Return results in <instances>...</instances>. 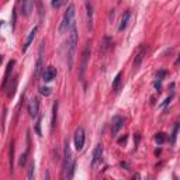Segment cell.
Returning a JSON list of instances; mask_svg holds the SVG:
<instances>
[{
	"label": "cell",
	"instance_id": "obj_19",
	"mask_svg": "<svg viewBox=\"0 0 180 180\" xmlns=\"http://www.w3.org/2000/svg\"><path fill=\"white\" fill-rule=\"evenodd\" d=\"M56 113H58V102L54 103L52 106V120H51V131L55 128V120H56Z\"/></svg>",
	"mask_w": 180,
	"mask_h": 180
},
{
	"label": "cell",
	"instance_id": "obj_6",
	"mask_svg": "<svg viewBox=\"0 0 180 180\" xmlns=\"http://www.w3.org/2000/svg\"><path fill=\"white\" fill-rule=\"evenodd\" d=\"M124 127V118L120 116H116L113 118V125H111V135L117 137V134L120 132V129Z\"/></svg>",
	"mask_w": 180,
	"mask_h": 180
},
{
	"label": "cell",
	"instance_id": "obj_16",
	"mask_svg": "<svg viewBox=\"0 0 180 180\" xmlns=\"http://www.w3.org/2000/svg\"><path fill=\"white\" fill-rule=\"evenodd\" d=\"M86 10H87V28L90 30L93 27V6L90 3H87L86 4Z\"/></svg>",
	"mask_w": 180,
	"mask_h": 180
},
{
	"label": "cell",
	"instance_id": "obj_30",
	"mask_svg": "<svg viewBox=\"0 0 180 180\" xmlns=\"http://www.w3.org/2000/svg\"><path fill=\"white\" fill-rule=\"evenodd\" d=\"M125 141H127V137H125V135H124V137H122V138H120V139H118V142H120V143L125 142Z\"/></svg>",
	"mask_w": 180,
	"mask_h": 180
},
{
	"label": "cell",
	"instance_id": "obj_25",
	"mask_svg": "<svg viewBox=\"0 0 180 180\" xmlns=\"http://www.w3.org/2000/svg\"><path fill=\"white\" fill-rule=\"evenodd\" d=\"M16 20H17V10L13 9V20H11V28H16Z\"/></svg>",
	"mask_w": 180,
	"mask_h": 180
},
{
	"label": "cell",
	"instance_id": "obj_31",
	"mask_svg": "<svg viewBox=\"0 0 180 180\" xmlns=\"http://www.w3.org/2000/svg\"><path fill=\"white\" fill-rule=\"evenodd\" d=\"M131 180H139V175H138V173H137V175H135V176H134V177H132V179H131Z\"/></svg>",
	"mask_w": 180,
	"mask_h": 180
},
{
	"label": "cell",
	"instance_id": "obj_29",
	"mask_svg": "<svg viewBox=\"0 0 180 180\" xmlns=\"http://www.w3.org/2000/svg\"><path fill=\"white\" fill-rule=\"evenodd\" d=\"M139 134H135V145H138V142H139Z\"/></svg>",
	"mask_w": 180,
	"mask_h": 180
},
{
	"label": "cell",
	"instance_id": "obj_21",
	"mask_svg": "<svg viewBox=\"0 0 180 180\" xmlns=\"http://www.w3.org/2000/svg\"><path fill=\"white\" fill-rule=\"evenodd\" d=\"M155 141H156L158 143H163V142H165V134H162V132L156 134V135H155Z\"/></svg>",
	"mask_w": 180,
	"mask_h": 180
},
{
	"label": "cell",
	"instance_id": "obj_9",
	"mask_svg": "<svg viewBox=\"0 0 180 180\" xmlns=\"http://www.w3.org/2000/svg\"><path fill=\"white\" fill-rule=\"evenodd\" d=\"M56 76V69L54 66H46L45 70L42 72V80L44 82H51Z\"/></svg>",
	"mask_w": 180,
	"mask_h": 180
},
{
	"label": "cell",
	"instance_id": "obj_18",
	"mask_svg": "<svg viewBox=\"0 0 180 180\" xmlns=\"http://www.w3.org/2000/svg\"><path fill=\"white\" fill-rule=\"evenodd\" d=\"M13 65H14V60H10L9 65H7V69H6V73H4V79H3V89H6V84H7V80H9V76H10V70L13 69Z\"/></svg>",
	"mask_w": 180,
	"mask_h": 180
},
{
	"label": "cell",
	"instance_id": "obj_1",
	"mask_svg": "<svg viewBox=\"0 0 180 180\" xmlns=\"http://www.w3.org/2000/svg\"><path fill=\"white\" fill-rule=\"evenodd\" d=\"M76 48H78V30H76V24L70 27L69 38H68V66L72 68L75 60V54H76Z\"/></svg>",
	"mask_w": 180,
	"mask_h": 180
},
{
	"label": "cell",
	"instance_id": "obj_32",
	"mask_svg": "<svg viewBox=\"0 0 180 180\" xmlns=\"http://www.w3.org/2000/svg\"><path fill=\"white\" fill-rule=\"evenodd\" d=\"M180 63V55H179V58L176 59V62H175V65H179Z\"/></svg>",
	"mask_w": 180,
	"mask_h": 180
},
{
	"label": "cell",
	"instance_id": "obj_22",
	"mask_svg": "<svg viewBox=\"0 0 180 180\" xmlns=\"http://www.w3.org/2000/svg\"><path fill=\"white\" fill-rule=\"evenodd\" d=\"M41 121H42V118L40 117L38 121H37V124H35V132H37V135H42V132H41Z\"/></svg>",
	"mask_w": 180,
	"mask_h": 180
},
{
	"label": "cell",
	"instance_id": "obj_33",
	"mask_svg": "<svg viewBox=\"0 0 180 180\" xmlns=\"http://www.w3.org/2000/svg\"><path fill=\"white\" fill-rule=\"evenodd\" d=\"M175 180H177V179H176V177H175Z\"/></svg>",
	"mask_w": 180,
	"mask_h": 180
},
{
	"label": "cell",
	"instance_id": "obj_11",
	"mask_svg": "<svg viewBox=\"0 0 180 180\" xmlns=\"http://www.w3.org/2000/svg\"><path fill=\"white\" fill-rule=\"evenodd\" d=\"M32 7H34V1L32 0H24L23 3H21V13L27 17V16L31 14Z\"/></svg>",
	"mask_w": 180,
	"mask_h": 180
},
{
	"label": "cell",
	"instance_id": "obj_4",
	"mask_svg": "<svg viewBox=\"0 0 180 180\" xmlns=\"http://www.w3.org/2000/svg\"><path fill=\"white\" fill-rule=\"evenodd\" d=\"M84 146V129L78 128L75 132V148L76 151H82Z\"/></svg>",
	"mask_w": 180,
	"mask_h": 180
},
{
	"label": "cell",
	"instance_id": "obj_14",
	"mask_svg": "<svg viewBox=\"0 0 180 180\" xmlns=\"http://www.w3.org/2000/svg\"><path fill=\"white\" fill-rule=\"evenodd\" d=\"M129 17H131V13L129 11H125L121 17V21H120V25H118V31H124L127 25H128V21H129Z\"/></svg>",
	"mask_w": 180,
	"mask_h": 180
},
{
	"label": "cell",
	"instance_id": "obj_23",
	"mask_svg": "<svg viewBox=\"0 0 180 180\" xmlns=\"http://www.w3.org/2000/svg\"><path fill=\"white\" fill-rule=\"evenodd\" d=\"M27 155H28V149L24 152V155H21V158H20V166H24L25 165V162H27Z\"/></svg>",
	"mask_w": 180,
	"mask_h": 180
},
{
	"label": "cell",
	"instance_id": "obj_13",
	"mask_svg": "<svg viewBox=\"0 0 180 180\" xmlns=\"http://www.w3.org/2000/svg\"><path fill=\"white\" fill-rule=\"evenodd\" d=\"M102 155H103V148L102 145L99 143L96 148H94V152H93V159H92V166H96L97 162L102 159Z\"/></svg>",
	"mask_w": 180,
	"mask_h": 180
},
{
	"label": "cell",
	"instance_id": "obj_3",
	"mask_svg": "<svg viewBox=\"0 0 180 180\" xmlns=\"http://www.w3.org/2000/svg\"><path fill=\"white\" fill-rule=\"evenodd\" d=\"M65 170H66L68 180H72L75 173V158L72 156L69 143H66V146H65Z\"/></svg>",
	"mask_w": 180,
	"mask_h": 180
},
{
	"label": "cell",
	"instance_id": "obj_8",
	"mask_svg": "<svg viewBox=\"0 0 180 180\" xmlns=\"http://www.w3.org/2000/svg\"><path fill=\"white\" fill-rule=\"evenodd\" d=\"M38 111H40V103H38V99H31L30 103H28V113H30V117L31 118H35L38 116Z\"/></svg>",
	"mask_w": 180,
	"mask_h": 180
},
{
	"label": "cell",
	"instance_id": "obj_7",
	"mask_svg": "<svg viewBox=\"0 0 180 180\" xmlns=\"http://www.w3.org/2000/svg\"><path fill=\"white\" fill-rule=\"evenodd\" d=\"M146 45H141L139 46L138 52H137V55H135V59H134V69L137 70L139 68V65L142 63L143 58H145V55H146Z\"/></svg>",
	"mask_w": 180,
	"mask_h": 180
},
{
	"label": "cell",
	"instance_id": "obj_5",
	"mask_svg": "<svg viewBox=\"0 0 180 180\" xmlns=\"http://www.w3.org/2000/svg\"><path fill=\"white\" fill-rule=\"evenodd\" d=\"M89 56H90V42H87V45L84 48L83 55H82V68H80V79H83L84 72H86V68H87V60Z\"/></svg>",
	"mask_w": 180,
	"mask_h": 180
},
{
	"label": "cell",
	"instance_id": "obj_10",
	"mask_svg": "<svg viewBox=\"0 0 180 180\" xmlns=\"http://www.w3.org/2000/svg\"><path fill=\"white\" fill-rule=\"evenodd\" d=\"M44 44H41L40 46V52H38V60H37V66H35V79H40L41 76V72H42V51H44Z\"/></svg>",
	"mask_w": 180,
	"mask_h": 180
},
{
	"label": "cell",
	"instance_id": "obj_28",
	"mask_svg": "<svg viewBox=\"0 0 180 180\" xmlns=\"http://www.w3.org/2000/svg\"><path fill=\"white\" fill-rule=\"evenodd\" d=\"M172 97H173V96H169V97H167L166 100H165V102H163V104H162V107H166L167 104H169V103H170V100H172Z\"/></svg>",
	"mask_w": 180,
	"mask_h": 180
},
{
	"label": "cell",
	"instance_id": "obj_26",
	"mask_svg": "<svg viewBox=\"0 0 180 180\" xmlns=\"http://www.w3.org/2000/svg\"><path fill=\"white\" fill-rule=\"evenodd\" d=\"M40 92H41V94H44V96H49V94H51V89L49 87H41L40 89Z\"/></svg>",
	"mask_w": 180,
	"mask_h": 180
},
{
	"label": "cell",
	"instance_id": "obj_12",
	"mask_svg": "<svg viewBox=\"0 0 180 180\" xmlns=\"http://www.w3.org/2000/svg\"><path fill=\"white\" fill-rule=\"evenodd\" d=\"M37 30H38L37 27H34V28L31 30V31L28 32L27 38H25V42H24V46H23V52L27 51V49H28V46L31 45V42L34 41V38H35V34H37Z\"/></svg>",
	"mask_w": 180,
	"mask_h": 180
},
{
	"label": "cell",
	"instance_id": "obj_2",
	"mask_svg": "<svg viewBox=\"0 0 180 180\" xmlns=\"http://www.w3.org/2000/svg\"><path fill=\"white\" fill-rule=\"evenodd\" d=\"M73 17H75V6L73 4H69L68 10L65 11L63 14V19L60 21V25H59V34H63L65 31H68L72 25H73Z\"/></svg>",
	"mask_w": 180,
	"mask_h": 180
},
{
	"label": "cell",
	"instance_id": "obj_15",
	"mask_svg": "<svg viewBox=\"0 0 180 180\" xmlns=\"http://www.w3.org/2000/svg\"><path fill=\"white\" fill-rule=\"evenodd\" d=\"M166 76V70H159L156 76V82H155V89L158 92H161L162 89V82H163V78Z\"/></svg>",
	"mask_w": 180,
	"mask_h": 180
},
{
	"label": "cell",
	"instance_id": "obj_17",
	"mask_svg": "<svg viewBox=\"0 0 180 180\" xmlns=\"http://www.w3.org/2000/svg\"><path fill=\"white\" fill-rule=\"evenodd\" d=\"M121 78H122V73L121 72H118L117 73V76L114 78V82H113V92H118L120 90V84H121Z\"/></svg>",
	"mask_w": 180,
	"mask_h": 180
},
{
	"label": "cell",
	"instance_id": "obj_24",
	"mask_svg": "<svg viewBox=\"0 0 180 180\" xmlns=\"http://www.w3.org/2000/svg\"><path fill=\"white\" fill-rule=\"evenodd\" d=\"M180 124H177L175 127V129H173V134H172V143H175L176 142V135H177V129H179Z\"/></svg>",
	"mask_w": 180,
	"mask_h": 180
},
{
	"label": "cell",
	"instance_id": "obj_20",
	"mask_svg": "<svg viewBox=\"0 0 180 180\" xmlns=\"http://www.w3.org/2000/svg\"><path fill=\"white\" fill-rule=\"evenodd\" d=\"M27 180H34V163H32V165H30V167H28Z\"/></svg>",
	"mask_w": 180,
	"mask_h": 180
},
{
	"label": "cell",
	"instance_id": "obj_27",
	"mask_svg": "<svg viewBox=\"0 0 180 180\" xmlns=\"http://www.w3.org/2000/svg\"><path fill=\"white\" fill-rule=\"evenodd\" d=\"M62 4H65L63 0H54L52 1V7H60Z\"/></svg>",
	"mask_w": 180,
	"mask_h": 180
}]
</instances>
